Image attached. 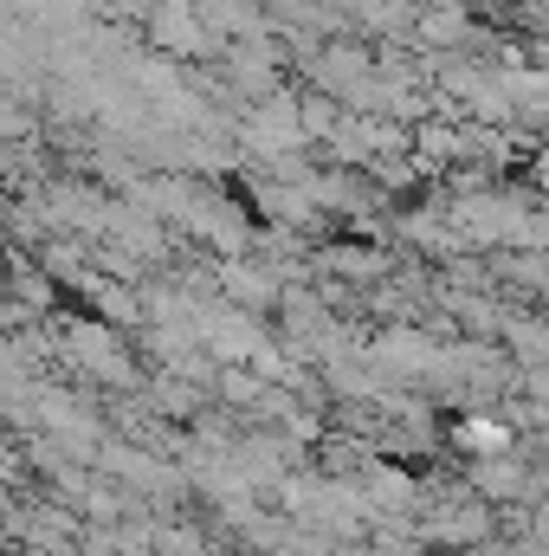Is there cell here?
<instances>
[{"mask_svg":"<svg viewBox=\"0 0 549 556\" xmlns=\"http://www.w3.org/2000/svg\"><path fill=\"white\" fill-rule=\"evenodd\" d=\"M142 39L155 52H175V59H220L227 39L214 33V20L201 13V0H149L142 7Z\"/></svg>","mask_w":549,"mask_h":556,"instance_id":"1","label":"cell"},{"mask_svg":"<svg viewBox=\"0 0 549 556\" xmlns=\"http://www.w3.org/2000/svg\"><path fill=\"white\" fill-rule=\"evenodd\" d=\"M472 39H478V13L465 0H420V33H413L420 52H465Z\"/></svg>","mask_w":549,"mask_h":556,"instance_id":"2","label":"cell"},{"mask_svg":"<svg viewBox=\"0 0 549 556\" xmlns=\"http://www.w3.org/2000/svg\"><path fill=\"white\" fill-rule=\"evenodd\" d=\"M162 556H214V544H207V531H194L181 518H162Z\"/></svg>","mask_w":549,"mask_h":556,"instance_id":"3","label":"cell"}]
</instances>
